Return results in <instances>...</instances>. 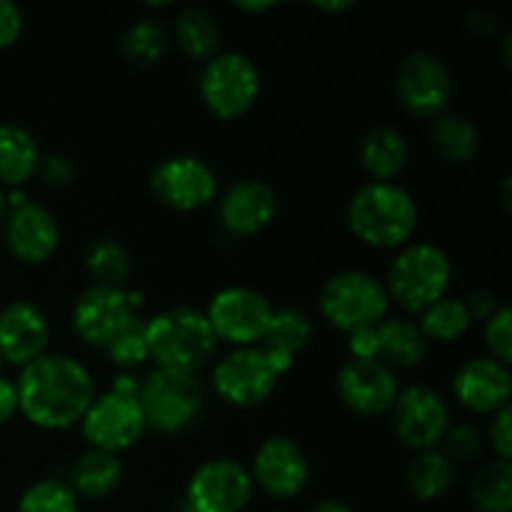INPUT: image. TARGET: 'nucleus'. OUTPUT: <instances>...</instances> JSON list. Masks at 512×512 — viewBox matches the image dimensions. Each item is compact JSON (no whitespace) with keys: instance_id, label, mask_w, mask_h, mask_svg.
<instances>
[{"instance_id":"8","label":"nucleus","mask_w":512,"mask_h":512,"mask_svg":"<svg viewBox=\"0 0 512 512\" xmlns=\"http://www.w3.org/2000/svg\"><path fill=\"white\" fill-rule=\"evenodd\" d=\"M208 323L215 338H225L235 345H248L260 340L268 330L273 308L265 295L250 288H228L210 303Z\"/></svg>"},{"instance_id":"26","label":"nucleus","mask_w":512,"mask_h":512,"mask_svg":"<svg viewBox=\"0 0 512 512\" xmlns=\"http://www.w3.org/2000/svg\"><path fill=\"white\" fill-rule=\"evenodd\" d=\"M120 475H123V468L113 453L93 450L75 463L73 483L88 498H103L120 483Z\"/></svg>"},{"instance_id":"25","label":"nucleus","mask_w":512,"mask_h":512,"mask_svg":"<svg viewBox=\"0 0 512 512\" xmlns=\"http://www.w3.org/2000/svg\"><path fill=\"white\" fill-rule=\"evenodd\" d=\"M38 165V148L23 128L0 125V180L20 185L33 175Z\"/></svg>"},{"instance_id":"32","label":"nucleus","mask_w":512,"mask_h":512,"mask_svg":"<svg viewBox=\"0 0 512 512\" xmlns=\"http://www.w3.org/2000/svg\"><path fill=\"white\" fill-rule=\"evenodd\" d=\"M88 268L90 273L100 280V285L118 288V285L128 278L130 258L123 250V245L115 243V240L110 238H103L90 248Z\"/></svg>"},{"instance_id":"3","label":"nucleus","mask_w":512,"mask_h":512,"mask_svg":"<svg viewBox=\"0 0 512 512\" xmlns=\"http://www.w3.org/2000/svg\"><path fill=\"white\" fill-rule=\"evenodd\" d=\"M148 353L165 370H193L203 368L215 350V333L208 318L198 310L175 308L155 315L145 325Z\"/></svg>"},{"instance_id":"12","label":"nucleus","mask_w":512,"mask_h":512,"mask_svg":"<svg viewBox=\"0 0 512 512\" xmlns=\"http://www.w3.org/2000/svg\"><path fill=\"white\" fill-rule=\"evenodd\" d=\"M253 483L233 460H213L193 475L188 503L193 512H240L248 505Z\"/></svg>"},{"instance_id":"41","label":"nucleus","mask_w":512,"mask_h":512,"mask_svg":"<svg viewBox=\"0 0 512 512\" xmlns=\"http://www.w3.org/2000/svg\"><path fill=\"white\" fill-rule=\"evenodd\" d=\"M43 175L50 185H65L70 178H73V165L68 163V158L53 155V158L45 160Z\"/></svg>"},{"instance_id":"27","label":"nucleus","mask_w":512,"mask_h":512,"mask_svg":"<svg viewBox=\"0 0 512 512\" xmlns=\"http://www.w3.org/2000/svg\"><path fill=\"white\" fill-rule=\"evenodd\" d=\"M453 483V463L443 453L425 450L410 463L408 488L418 500H435Z\"/></svg>"},{"instance_id":"30","label":"nucleus","mask_w":512,"mask_h":512,"mask_svg":"<svg viewBox=\"0 0 512 512\" xmlns=\"http://www.w3.org/2000/svg\"><path fill=\"white\" fill-rule=\"evenodd\" d=\"M178 43L193 58H208L218 48V25L203 8H188L178 18Z\"/></svg>"},{"instance_id":"14","label":"nucleus","mask_w":512,"mask_h":512,"mask_svg":"<svg viewBox=\"0 0 512 512\" xmlns=\"http://www.w3.org/2000/svg\"><path fill=\"white\" fill-rule=\"evenodd\" d=\"M450 83L448 68L430 53H413L398 70V95L405 108L415 115H438L448 105Z\"/></svg>"},{"instance_id":"11","label":"nucleus","mask_w":512,"mask_h":512,"mask_svg":"<svg viewBox=\"0 0 512 512\" xmlns=\"http://www.w3.org/2000/svg\"><path fill=\"white\" fill-rule=\"evenodd\" d=\"M133 305L128 293L108 285L88 288L75 303L73 323L80 338L98 348H108L120 330L133 320Z\"/></svg>"},{"instance_id":"45","label":"nucleus","mask_w":512,"mask_h":512,"mask_svg":"<svg viewBox=\"0 0 512 512\" xmlns=\"http://www.w3.org/2000/svg\"><path fill=\"white\" fill-rule=\"evenodd\" d=\"M313 512H353V510L345 508L343 503H335V500H328V503H320Z\"/></svg>"},{"instance_id":"15","label":"nucleus","mask_w":512,"mask_h":512,"mask_svg":"<svg viewBox=\"0 0 512 512\" xmlns=\"http://www.w3.org/2000/svg\"><path fill=\"white\" fill-rule=\"evenodd\" d=\"M395 430L408 448L430 450L448 430V408L443 398L425 385L408 388L395 403Z\"/></svg>"},{"instance_id":"1","label":"nucleus","mask_w":512,"mask_h":512,"mask_svg":"<svg viewBox=\"0 0 512 512\" xmlns=\"http://www.w3.org/2000/svg\"><path fill=\"white\" fill-rule=\"evenodd\" d=\"M15 393L30 423L60 430L88 413L93 405V380L68 355H40L25 365Z\"/></svg>"},{"instance_id":"33","label":"nucleus","mask_w":512,"mask_h":512,"mask_svg":"<svg viewBox=\"0 0 512 512\" xmlns=\"http://www.w3.org/2000/svg\"><path fill=\"white\" fill-rule=\"evenodd\" d=\"M123 53L125 58L140 65L158 63L160 55L165 53V33L153 20H138L130 25L128 33L123 35Z\"/></svg>"},{"instance_id":"31","label":"nucleus","mask_w":512,"mask_h":512,"mask_svg":"<svg viewBox=\"0 0 512 512\" xmlns=\"http://www.w3.org/2000/svg\"><path fill=\"white\" fill-rule=\"evenodd\" d=\"M470 313L465 303L455 298H440L423 315V330L438 340H458L468 330Z\"/></svg>"},{"instance_id":"36","label":"nucleus","mask_w":512,"mask_h":512,"mask_svg":"<svg viewBox=\"0 0 512 512\" xmlns=\"http://www.w3.org/2000/svg\"><path fill=\"white\" fill-rule=\"evenodd\" d=\"M512 313L510 308L498 310L495 315H490L488 325H485V343L493 350V355L498 358V363L508 365L512 360V330H510Z\"/></svg>"},{"instance_id":"9","label":"nucleus","mask_w":512,"mask_h":512,"mask_svg":"<svg viewBox=\"0 0 512 512\" xmlns=\"http://www.w3.org/2000/svg\"><path fill=\"white\" fill-rule=\"evenodd\" d=\"M213 380L218 393L228 403L248 408V405H258L260 400L273 393L278 373H275L273 363L263 350L240 348L220 360Z\"/></svg>"},{"instance_id":"29","label":"nucleus","mask_w":512,"mask_h":512,"mask_svg":"<svg viewBox=\"0 0 512 512\" xmlns=\"http://www.w3.org/2000/svg\"><path fill=\"white\" fill-rule=\"evenodd\" d=\"M433 143L443 158L453 160V163H465L478 150V130L463 115H448L435 123Z\"/></svg>"},{"instance_id":"6","label":"nucleus","mask_w":512,"mask_h":512,"mask_svg":"<svg viewBox=\"0 0 512 512\" xmlns=\"http://www.w3.org/2000/svg\"><path fill=\"white\" fill-rule=\"evenodd\" d=\"M450 283V263L435 245H413L390 268V290L408 310H428L443 298Z\"/></svg>"},{"instance_id":"39","label":"nucleus","mask_w":512,"mask_h":512,"mask_svg":"<svg viewBox=\"0 0 512 512\" xmlns=\"http://www.w3.org/2000/svg\"><path fill=\"white\" fill-rule=\"evenodd\" d=\"M350 350L355 360H378V325L350 333Z\"/></svg>"},{"instance_id":"7","label":"nucleus","mask_w":512,"mask_h":512,"mask_svg":"<svg viewBox=\"0 0 512 512\" xmlns=\"http://www.w3.org/2000/svg\"><path fill=\"white\" fill-rule=\"evenodd\" d=\"M260 90V75L253 60L240 53L215 58L205 68L200 80V93L205 105L218 118H238L255 103Z\"/></svg>"},{"instance_id":"18","label":"nucleus","mask_w":512,"mask_h":512,"mask_svg":"<svg viewBox=\"0 0 512 512\" xmlns=\"http://www.w3.org/2000/svg\"><path fill=\"white\" fill-rule=\"evenodd\" d=\"M48 345V320L33 303H13L0 315V358L28 365Z\"/></svg>"},{"instance_id":"5","label":"nucleus","mask_w":512,"mask_h":512,"mask_svg":"<svg viewBox=\"0 0 512 512\" xmlns=\"http://www.w3.org/2000/svg\"><path fill=\"white\" fill-rule=\"evenodd\" d=\"M138 403L143 408L145 425H153L160 433H175L198 415L203 388L193 373L160 368L145 380Z\"/></svg>"},{"instance_id":"34","label":"nucleus","mask_w":512,"mask_h":512,"mask_svg":"<svg viewBox=\"0 0 512 512\" xmlns=\"http://www.w3.org/2000/svg\"><path fill=\"white\" fill-rule=\"evenodd\" d=\"M20 512H78V498L68 485L43 480L28 488L20 498Z\"/></svg>"},{"instance_id":"42","label":"nucleus","mask_w":512,"mask_h":512,"mask_svg":"<svg viewBox=\"0 0 512 512\" xmlns=\"http://www.w3.org/2000/svg\"><path fill=\"white\" fill-rule=\"evenodd\" d=\"M465 308H468L470 318H488L495 308V295L478 290V293L470 295V303L465 305Z\"/></svg>"},{"instance_id":"37","label":"nucleus","mask_w":512,"mask_h":512,"mask_svg":"<svg viewBox=\"0 0 512 512\" xmlns=\"http://www.w3.org/2000/svg\"><path fill=\"white\" fill-rule=\"evenodd\" d=\"M445 450H448V455H445L448 460L473 463V460H478L480 453H483V445H480V435L475 433L473 428L460 425L453 433H448V438H445Z\"/></svg>"},{"instance_id":"20","label":"nucleus","mask_w":512,"mask_h":512,"mask_svg":"<svg viewBox=\"0 0 512 512\" xmlns=\"http://www.w3.org/2000/svg\"><path fill=\"white\" fill-rule=\"evenodd\" d=\"M8 245L25 263H43L58 248V225L45 208L25 203L8 218Z\"/></svg>"},{"instance_id":"47","label":"nucleus","mask_w":512,"mask_h":512,"mask_svg":"<svg viewBox=\"0 0 512 512\" xmlns=\"http://www.w3.org/2000/svg\"><path fill=\"white\" fill-rule=\"evenodd\" d=\"M238 8H243V10H268V8H273V3H238Z\"/></svg>"},{"instance_id":"21","label":"nucleus","mask_w":512,"mask_h":512,"mask_svg":"<svg viewBox=\"0 0 512 512\" xmlns=\"http://www.w3.org/2000/svg\"><path fill=\"white\" fill-rule=\"evenodd\" d=\"M275 193L260 180H243L225 193L220 203V220L235 235L258 233L273 220Z\"/></svg>"},{"instance_id":"28","label":"nucleus","mask_w":512,"mask_h":512,"mask_svg":"<svg viewBox=\"0 0 512 512\" xmlns=\"http://www.w3.org/2000/svg\"><path fill=\"white\" fill-rule=\"evenodd\" d=\"M473 503L480 512H510L512 510V468L508 460L485 465L473 480Z\"/></svg>"},{"instance_id":"24","label":"nucleus","mask_w":512,"mask_h":512,"mask_svg":"<svg viewBox=\"0 0 512 512\" xmlns=\"http://www.w3.org/2000/svg\"><path fill=\"white\" fill-rule=\"evenodd\" d=\"M425 355V335L408 320H388L378 325V358L385 363L410 368Z\"/></svg>"},{"instance_id":"19","label":"nucleus","mask_w":512,"mask_h":512,"mask_svg":"<svg viewBox=\"0 0 512 512\" xmlns=\"http://www.w3.org/2000/svg\"><path fill=\"white\" fill-rule=\"evenodd\" d=\"M455 395L465 408L490 413L503 408L510 398V373L493 358H475L455 375Z\"/></svg>"},{"instance_id":"10","label":"nucleus","mask_w":512,"mask_h":512,"mask_svg":"<svg viewBox=\"0 0 512 512\" xmlns=\"http://www.w3.org/2000/svg\"><path fill=\"white\" fill-rule=\"evenodd\" d=\"M145 418L138 398L110 393L83 415V433L103 453L125 450L143 435Z\"/></svg>"},{"instance_id":"16","label":"nucleus","mask_w":512,"mask_h":512,"mask_svg":"<svg viewBox=\"0 0 512 512\" xmlns=\"http://www.w3.org/2000/svg\"><path fill=\"white\" fill-rule=\"evenodd\" d=\"M340 398L363 415H375L395 403V378L380 360H350L338 375Z\"/></svg>"},{"instance_id":"43","label":"nucleus","mask_w":512,"mask_h":512,"mask_svg":"<svg viewBox=\"0 0 512 512\" xmlns=\"http://www.w3.org/2000/svg\"><path fill=\"white\" fill-rule=\"evenodd\" d=\"M15 408H18V393L8 380L0 378V425L15 413Z\"/></svg>"},{"instance_id":"17","label":"nucleus","mask_w":512,"mask_h":512,"mask_svg":"<svg viewBox=\"0 0 512 512\" xmlns=\"http://www.w3.org/2000/svg\"><path fill=\"white\" fill-rule=\"evenodd\" d=\"M308 460L288 438H270L255 455V480L275 498H293L308 483Z\"/></svg>"},{"instance_id":"44","label":"nucleus","mask_w":512,"mask_h":512,"mask_svg":"<svg viewBox=\"0 0 512 512\" xmlns=\"http://www.w3.org/2000/svg\"><path fill=\"white\" fill-rule=\"evenodd\" d=\"M113 393H118V395H128V398H135V393H138V385H135V380L133 378H118L115 380V385H113Z\"/></svg>"},{"instance_id":"40","label":"nucleus","mask_w":512,"mask_h":512,"mask_svg":"<svg viewBox=\"0 0 512 512\" xmlns=\"http://www.w3.org/2000/svg\"><path fill=\"white\" fill-rule=\"evenodd\" d=\"M510 408L508 405H503L498 413V418H495L493 428H490V435H493V445L495 450L500 453V458L508 460L510 463V455H512V433H510Z\"/></svg>"},{"instance_id":"48","label":"nucleus","mask_w":512,"mask_h":512,"mask_svg":"<svg viewBox=\"0 0 512 512\" xmlns=\"http://www.w3.org/2000/svg\"><path fill=\"white\" fill-rule=\"evenodd\" d=\"M5 215H8V195H5L3 190H0V223H3V220H5Z\"/></svg>"},{"instance_id":"2","label":"nucleus","mask_w":512,"mask_h":512,"mask_svg":"<svg viewBox=\"0 0 512 512\" xmlns=\"http://www.w3.org/2000/svg\"><path fill=\"white\" fill-rule=\"evenodd\" d=\"M348 220L353 233L375 248H393L413 235L418 223L415 200L390 183H370L350 200Z\"/></svg>"},{"instance_id":"35","label":"nucleus","mask_w":512,"mask_h":512,"mask_svg":"<svg viewBox=\"0 0 512 512\" xmlns=\"http://www.w3.org/2000/svg\"><path fill=\"white\" fill-rule=\"evenodd\" d=\"M110 358L118 365L125 368H133L140 365L148 358V338H145V323H140V318H133L123 330L118 333V338L108 345Z\"/></svg>"},{"instance_id":"13","label":"nucleus","mask_w":512,"mask_h":512,"mask_svg":"<svg viewBox=\"0 0 512 512\" xmlns=\"http://www.w3.org/2000/svg\"><path fill=\"white\" fill-rule=\"evenodd\" d=\"M150 188L168 208L195 210L213 200L215 175L195 158H170L153 170Z\"/></svg>"},{"instance_id":"22","label":"nucleus","mask_w":512,"mask_h":512,"mask_svg":"<svg viewBox=\"0 0 512 512\" xmlns=\"http://www.w3.org/2000/svg\"><path fill=\"white\" fill-rule=\"evenodd\" d=\"M310 338V320L303 310L288 308L273 313L263 340V353L273 363L275 373H285L293 365V358L305 348Z\"/></svg>"},{"instance_id":"46","label":"nucleus","mask_w":512,"mask_h":512,"mask_svg":"<svg viewBox=\"0 0 512 512\" xmlns=\"http://www.w3.org/2000/svg\"><path fill=\"white\" fill-rule=\"evenodd\" d=\"M318 8L328 10V13H338V10L353 8V3H350V0H343V3H318Z\"/></svg>"},{"instance_id":"38","label":"nucleus","mask_w":512,"mask_h":512,"mask_svg":"<svg viewBox=\"0 0 512 512\" xmlns=\"http://www.w3.org/2000/svg\"><path fill=\"white\" fill-rule=\"evenodd\" d=\"M20 25H23V18H20L18 5L0 0V48H8L18 40Z\"/></svg>"},{"instance_id":"23","label":"nucleus","mask_w":512,"mask_h":512,"mask_svg":"<svg viewBox=\"0 0 512 512\" xmlns=\"http://www.w3.org/2000/svg\"><path fill=\"white\" fill-rule=\"evenodd\" d=\"M365 170L380 180H388L400 173L408 158V143L403 135L393 128H375L365 135L363 150H360Z\"/></svg>"},{"instance_id":"4","label":"nucleus","mask_w":512,"mask_h":512,"mask_svg":"<svg viewBox=\"0 0 512 512\" xmlns=\"http://www.w3.org/2000/svg\"><path fill=\"white\" fill-rule=\"evenodd\" d=\"M320 308L330 323L355 333L360 328H375L385 318L388 293L373 275L348 270L325 283L320 293Z\"/></svg>"}]
</instances>
